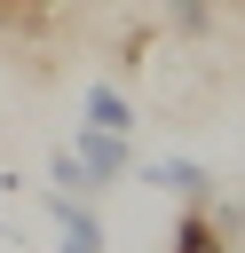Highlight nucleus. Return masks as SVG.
<instances>
[{
    "label": "nucleus",
    "mask_w": 245,
    "mask_h": 253,
    "mask_svg": "<svg viewBox=\"0 0 245 253\" xmlns=\"http://www.w3.org/2000/svg\"><path fill=\"white\" fill-rule=\"evenodd\" d=\"M174 253H229V245H221V229H213V213H205V206H190V213H182V229H174Z\"/></svg>",
    "instance_id": "nucleus-3"
},
{
    "label": "nucleus",
    "mask_w": 245,
    "mask_h": 253,
    "mask_svg": "<svg viewBox=\"0 0 245 253\" xmlns=\"http://www.w3.org/2000/svg\"><path fill=\"white\" fill-rule=\"evenodd\" d=\"M79 111H87L79 126H103V134H119V142H134V103H126L119 87H87V95H79Z\"/></svg>",
    "instance_id": "nucleus-2"
},
{
    "label": "nucleus",
    "mask_w": 245,
    "mask_h": 253,
    "mask_svg": "<svg viewBox=\"0 0 245 253\" xmlns=\"http://www.w3.org/2000/svg\"><path fill=\"white\" fill-rule=\"evenodd\" d=\"M40 206H47V221H55V253H103L95 198H63V190H47Z\"/></svg>",
    "instance_id": "nucleus-1"
}]
</instances>
